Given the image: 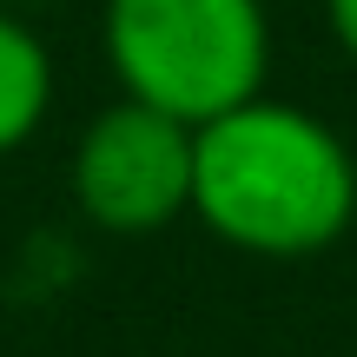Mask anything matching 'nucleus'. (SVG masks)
Here are the masks:
<instances>
[{
    "label": "nucleus",
    "mask_w": 357,
    "mask_h": 357,
    "mask_svg": "<svg viewBox=\"0 0 357 357\" xmlns=\"http://www.w3.org/2000/svg\"><path fill=\"white\" fill-rule=\"evenodd\" d=\"M192 218L245 258H318L357 218V159L331 119L258 93L192 126Z\"/></svg>",
    "instance_id": "1"
},
{
    "label": "nucleus",
    "mask_w": 357,
    "mask_h": 357,
    "mask_svg": "<svg viewBox=\"0 0 357 357\" xmlns=\"http://www.w3.org/2000/svg\"><path fill=\"white\" fill-rule=\"evenodd\" d=\"M100 40L119 100L159 106L185 126L258 100L271 73L265 0H106Z\"/></svg>",
    "instance_id": "2"
},
{
    "label": "nucleus",
    "mask_w": 357,
    "mask_h": 357,
    "mask_svg": "<svg viewBox=\"0 0 357 357\" xmlns=\"http://www.w3.org/2000/svg\"><path fill=\"white\" fill-rule=\"evenodd\" d=\"M73 205L113 238H146L192 212V126L159 106L113 100L86 119L66 166Z\"/></svg>",
    "instance_id": "3"
},
{
    "label": "nucleus",
    "mask_w": 357,
    "mask_h": 357,
    "mask_svg": "<svg viewBox=\"0 0 357 357\" xmlns=\"http://www.w3.org/2000/svg\"><path fill=\"white\" fill-rule=\"evenodd\" d=\"M53 113V53L26 20L0 13V159L20 153Z\"/></svg>",
    "instance_id": "4"
},
{
    "label": "nucleus",
    "mask_w": 357,
    "mask_h": 357,
    "mask_svg": "<svg viewBox=\"0 0 357 357\" xmlns=\"http://www.w3.org/2000/svg\"><path fill=\"white\" fill-rule=\"evenodd\" d=\"M324 26H331L337 53L357 60V0H324Z\"/></svg>",
    "instance_id": "5"
}]
</instances>
